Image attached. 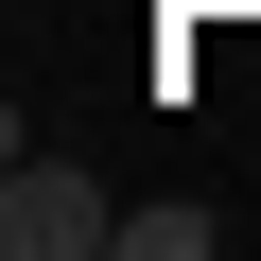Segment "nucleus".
I'll use <instances>...</instances> for the list:
<instances>
[{"instance_id": "obj_1", "label": "nucleus", "mask_w": 261, "mask_h": 261, "mask_svg": "<svg viewBox=\"0 0 261 261\" xmlns=\"http://www.w3.org/2000/svg\"><path fill=\"white\" fill-rule=\"evenodd\" d=\"M0 244H18V261H105L122 244V192L87 157H35L18 140V157H0Z\"/></svg>"}, {"instance_id": "obj_2", "label": "nucleus", "mask_w": 261, "mask_h": 261, "mask_svg": "<svg viewBox=\"0 0 261 261\" xmlns=\"http://www.w3.org/2000/svg\"><path fill=\"white\" fill-rule=\"evenodd\" d=\"M209 244H226V209H192V192H174V209H122V244H105V261H209Z\"/></svg>"}]
</instances>
